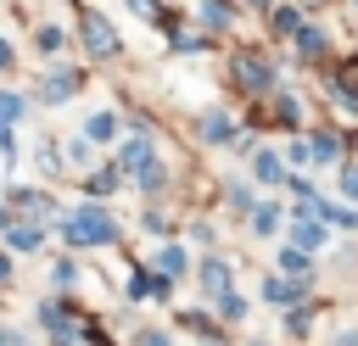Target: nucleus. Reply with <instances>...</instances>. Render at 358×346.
Instances as JSON below:
<instances>
[{"mask_svg":"<svg viewBox=\"0 0 358 346\" xmlns=\"http://www.w3.org/2000/svg\"><path fill=\"white\" fill-rule=\"evenodd\" d=\"M257 179H263V184H280V179H285V173H280V156H257Z\"/></svg>","mask_w":358,"mask_h":346,"instance_id":"nucleus-7","label":"nucleus"},{"mask_svg":"<svg viewBox=\"0 0 358 346\" xmlns=\"http://www.w3.org/2000/svg\"><path fill=\"white\" fill-rule=\"evenodd\" d=\"M67 240H73V246H106V240H112V218H106L101 206H78V212L67 218Z\"/></svg>","mask_w":358,"mask_h":346,"instance_id":"nucleus-1","label":"nucleus"},{"mask_svg":"<svg viewBox=\"0 0 358 346\" xmlns=\"http://www.w3.org/2000/svg\"><path fill=\"white\" fill-rule=\"evenodd\" d=\"M280 262H285V273H302V268H308V257H302V251H285Z\"/></svg>","mask_w":358,"mask_h":346,"instance_id":"nucleus-14","label":"nucleus"},{"mask_svg":"<svg viewBox=\"0 0 358 346\" xmlns=\"http://www.w3.org/2000/svg\"><path fill=\"white\" fill-rule=\"evenodd\" d=\"M11 246H22V251L39 246V229H11Z\"/></svg>","mask_w":358,"mask_h":346,"instance_id":"nucleus-12","label":"nucleus"},{"mask_svg":"<svg viewBox=\"0 0 358 346\" xmlns=\"http://www.w3.org/2000/svg\"><path fill=\"white\" fill-rule=\"evenodd\" d=\"M73 89H78V78H73V73H56V78H45V100H67Z\"/></svg>","mask_w":358,"mask_h":346,"instance_id":"nucleus-3","label":"nucleus"},{"mask_svg":"<svg viewBox=\"0 0 358 346\" xmlns=\"http://www.w3.org/2000/svg\"><path fill=\"white\" fill-rule=\"evenodd\" d=\"M201 285H207L213 296H224V285H229V268H224V262H207V268H201Z\"/></svg>","mask_w":358,"mask_h":346,"instance_id":"nucleus-5","label":"nucleus"},{"mask_svg":"<svg viewBox=\"0 0 358 346\" xmlns=\"http://www.w3.org/2000/svg\"><path fill=\"white\" fill-rule=\"evenodd\" d=\"M0 67H11V45L6 39H0Z\"/></svg>","mask_w":358,"mask_h":346,"instance_id":"nucleus-16","label":"nucleus"},{"mask_svg":"<svg viewBox=\"0 0 358 346\" xmlns=\"http://www.w3.org/2000/svg\"><path fill=\"white\" fill-rule=\"evenodd\" d=\"M6 268H11V262H6V257H0V279H6Z\"/></svg>","mask_w":358,"mask_h":346,"instance_id":"nucleus-17","label":"nucleus"},{"mask_svg":"<svg viewBox=\"0 0 358 346\" xmlns=\"http://www.w3.org/2000/svg\"><path fill=\"white\" fill-rule=\"evenodd\" d=\"M84 134H90V140H112V134H117V117H112V112H95V117L84 123Z\"/></svg>","mask_w":358,"mask_h":346,"instance_id":"nucleus-4","label":"nucleus"},{"mask_svg":"<svg viewBox=\"0 0 358 346\" xmlns=\"http://www.w3.org/2000/svg\"><path fill=\"white\" fill-rule=\"evenodd\" d=\"M201 134H207V140H229V117H224V112H213V117L201 123Z\"/></svg>","mask_w":358,"mask_h":346,"instance_id":"nucleus-6","label":"nucleus"},{"mask_svg":"<svg viewBox=\"0 0 358 346\" xmlns=\"http://www.w3.org/2000/svg\"><path fill=\"white\" fill-rule=\"evenodd\" d=\"M296 240H302V246H319V229H313L308 218H296Z\"/></svg>","mask_w":358,"mask_h":346,"instance_id":"nucleus-11","label":"nucleus"},{"mask_svg":"<svg viewBox=\"0 0 358 346\" xmlns=\"http://www.w3.org/2000/svg\"><path fill=\"white\" fill-rule=\"evenodd\" d=\"M39 50H62V28H39Z\"/></svg>","mask_w":358,"mask_h":346,"instance_id":"nucleus-10","label":"nucleus"},{"mask_svg":"<svg viewBox=\"0 0 358 346\" xmlns=\"http://www.w3.org/2000/svg\"><path fill=\"white\" fill-rule=\"evenodd\" d=\"M274 223H280V212H274V206H257V218H252V229H257V234H268Z\"/></svg>","mask_w":358,"mask_h":346,"instance_id":"nucleus-9","label":"nucleus"},{"mask_svg":"<svg viewBox=\"0 0 358 346\" xmlns=\"http://www.w3.org/2000/svg\"><path fill=\"white\" fill-rule=\"evenodd\" d=\"M157 262H162V273H179V268H185V251H162Z\"/></svg>","mask_w":358,"mask_h":346,"instance_id":"nucleus-13","label":"nucleus"},{"mask_svg":"<svg viewBox=\"0 0 358 346\" xmlns=\"http://www.w3.org/2000/svg\"><path fill=\"white\" fill-rule=\"evenodd\" d=\"M84 45H90L95 56H112V28H106L101 17H84Z\"/></svg>","mask_w":358,"mask_h":346,"instance_id":"nucleus-2","label":"nucleus"},{"mask_svg":"<svg viewBox=\"0 0 358 346\" xmlns=\"http://www.w3.org/2000/svg\"><path fill=\"white\" fill-rule=\"evenodd\" d=\"M140 346H168V335H140Z\"/></svg>","mask_w":358,"mask_h":346,"instance_id":"nucleus-15","label":"nucleus"},{"mask_svg":"<svg viewBox=\"0 0 358 346\" xmlns=\"http://www.w3.org/2000/svg\"><path fill=\"white\" fill-rule=\"evenodd\" d=\"M241 78H246V89H263V78H268V73H263L257 61H241Z\"/></svg>","mask_w":358,"mask_h":346,"instance_id":"nucleus-8","label":"nucleus"}]
</instances>
